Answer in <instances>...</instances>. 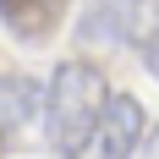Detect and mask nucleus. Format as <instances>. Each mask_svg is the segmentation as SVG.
<instances>
[{
  "instance_id": "f257e3e1",
  "label": "nucleus",
  "mask_w": 159,
  "mask_h": 159,
  "mask_svg": "<svg viewBox=\"0 0 159 159\" xmlns=\"http://www.w3.org/2000/svg\"><path fill=\"white\" fill-rule=\"evenodd\" d=\"M104 104H110V82H104L99 66H88V61H61L55 66V77L44 88V132H49L55 159H82L93 148Z\"/></svg>"
},
{
  "instance_id": "f03ea898",
  "label": "nucleus",
  "mask_w": 159,
  "mask_h": 159,
  "mask_svg": "<svg viewBox=\"0 0 159 159\" xmlns=\"http://www.w3.org/2000/svg\"><path fill=\"white\" fill-rule=\"evenodd\" d=\"M143 126H148L143 99H132V93H110L104 121H99V132H93V159H132L137 148H143Z\"/></svg>"
},
{
  "instance_id": "7ed1b4c3",
  "label": "nucleus",
  "mask_w": 159,
  "mask_h": 159,
  "mask_svg": "<svg viewBox=\"0 0 159 159\" xmlns=\"http://www.w3.org/2000/svg\"><path fill=\"white\" fill-rule=\"evenodd\" d=\"M66 11H71V0H0V22L22 44H49Z\"/></svg>"
},
{
  "instance_id": "20e7f679",
  "label": "nucleus",
  "mask_w": 159,
  "mask_h": 159,
  "mask_svg": "<svg viewBox=\"0 0 159 159\" xmlns=\"http://www.w3.org/2000/svg\"><path fill=\"white\" fill-rule=\"evenodd\" d=\"M33 115H44L39 110V88H33L28 77L0 71V137H22Z\"/></svg>"
},
{
  "instance_id": "39448f33",
  "label": "nucleus",
  "mask_w": 159,
  "mask_h": 159,
  "mask_svg": "<svg viewBox=\"0 0 159 159\" xmlns=\"http://www.w3.org/2000/svg\"><path fill=\"white\" fill-rule=\"evenodd\" d=\"M143 66H148V71L159 77V28H154V33L143 39Z\"/></svg>"
},
{
  "instance_id": "423d86ee",
  "label": "nucleus",
  "mask_w": 159,
  "mask_h": 159,
  "mask_svg": "<svg viewBox=\"0 0 159 159\" xmlns=\"http://www.w3.org/2000/svg\"><path fill=\"white\" fill-rule=\"evenodd\" d=\"M143 159H159V132L148 137V148H143Z\"/></svg>"
}]
</instances>
